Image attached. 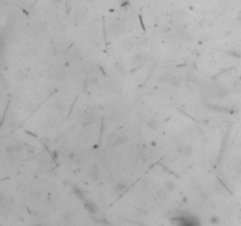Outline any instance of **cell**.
Returning <instances> with one entry per match:
<instances>
[{"label": "cell", "instance_id": "1", "mask_svg": "<svg viewBox=\"0 0 241 226\" xmlns=\"http://www.w3.org/2000/svg\"><path fill=\"white\" fill-rule=\"evenodd\" d=\"M174 187H175V186H174V184H173L172 182H167V183H166V188H167L168 191H173Z\"/></svg>", "mask_w": 241, "mask_h": 226}, {"label": "cell", "instance_id": "2", "mask_svg": "<svg viewBox=\"0 0 241 226\" xmlns=\"http://www.w3.org/2000/svg\"><path fill=\"white\" fill-rule=\"evenodd\" d=\"M148 125H149V126H152V127H155V126H158V123H157V120H155V119H150L149 122H148Z\"/></svg>", "mask_w": 241, "mask_h": 226}]
</instances>
